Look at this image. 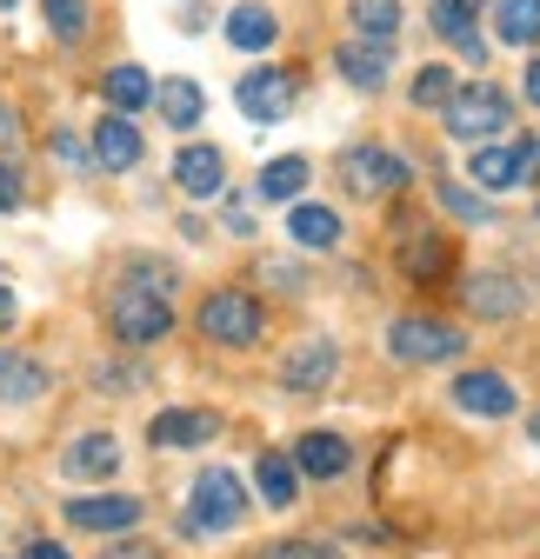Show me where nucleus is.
Masks as SVG:
<instances>
[{
  "instance_id": "f257e3e1",
  "label": "nucleus",
  "mask_w": 540,
  "mask_h": 559,
  "mask_svg": "<svg viewBox=\"0 0 540 559\" xmlns=\"http://www.w3.org/2000/svg\"><path fill=\"white\" fill-rule=\"evenodd\" d=\"M247 479L234 466H200L193 486H187V507L174 520L180 539H221V533H240L247 526Z\"/></svg>"
},
{
  "instance_id": "f03ea898",
  "label": "nucleus",
  "mask_w": 540,
  "mask_h": 559,
  "mask_svg": "<svg viewBox=\"0 0 540 559\" xmlns=\"http://www.w3.org/2000/svg\"><path fill=\"white\" fill-rule=\"evenodd\" d=\"M193 333L208 346H227V354H247L267 340V307L254 287H208L193 307Z\"/></svg>"
},
{
  "instance_id": "7ed1b4c3",
  "label": "nucleus",
  "mask_w": 540,
  "mask_h": 559,
  "mask_svg": "<svg viewBox=\"0 0 540 559\" xmlns=\"http://www.w3.org/2000/svg\"><path fill=\"white\" fill-rule=\"evenodd\" d=\"M174 326H180L174 300L141 294V287H127V280H114V287H107V333H114L120 354H148V346H161Z\"/></svg>"
},
{
  "instance_id": "20e7f679",
  "label": "nucleus",
  "mask_w": 540,
  "mask_h": 559,
  "mask_svg": "<svg viewBox=\"0 0 540 559\" xmlns=\"http://www.w3.org/2000/svg\"><path fill=\"white\" fill-rule=\"evenodd\" d=\"M447 120V140H460V147H488V140H501L514 127V94L501 81H460V94L441 107Z\"/></svg>"
},
{
  "instance_id": "39448f33",
  "label": "nucleus",
  "mask_w": 540,
  "mask_h": 559,
  "mask_svg": "<svg viewBox=\"0 0 540 559\" xmlns=\"http://www.w3.org/2000/svg\"><path fill=\"white\" fill-rule=\"evenodd\" d=\"M333 174L354 200H394L400 187H414V160L394 154L387 140H348L341 154H333Z\"/></svg>"
},
{
  "instance_id": "423d86ee",
  "label": "nucleus",
  "mask_w": 540,
  "mask_h": 559,
  "mask_svg": "<svg viewBox=\"0 0 540 559\" xmlns=\"http://www.w3.org/2000/svg\"><path fill=\"white\" fill-rule=\"evenodd\" d=\"M540 180V133H507L467 154V187L481 193H520Z\"/></svg>"
},
{
  "instance_id": "0eeeda50",
  "label": "nucleus",
  "mask_w": 540,
  "mask_h": 559,
  "mask_svg": "<svg viewBox=\"0 0 540 559\" xmlns=\"http://www.w3.org/2000/svg\"><path fill=\"white\" fill-rule=\"evenodd\" d=\"M387 354L400 367H447L467 354V333L434 313H400V320H387Z\"/></svg>"
},
{
  "instance_id": "6e6552de",
  "label": "nucleus",
  "mask_w": 540,
  "mask_h": 559,
  "mask_svg": "<svg viewBox=\"0 0 540 559\" xmlns=\"http://www.w3.org/2000/svg\"><path fill=\"white\" fill-rule=\"evenodd\" d=\"M294 100H301V74H294V67H274V60H254L247 74L234 81V107L254 127H281L294 114Z\"/></svg>"
},
{
  "instance_id": "1a4fd4ad",
  "label": "nucleus",
  "mask_w": 540,
  "mask_h": 559,
  "mask_svg": "<svg viewBox=\"0 0 540 559\" xmlns=\"http://www.w3.org/2000/svg\"><path fill=\"white\" fill-rule=\"evenodd\" d=\"M333 380H341V346H333L327 333L294 340L287 354H281V367H274V386H281L287 400H320Z\"/></svg>"
},
{
  "instance_id": "9d476101",
  "label": "nucleus",
  "mask_w": 540,
  "mask_h": 559,
  "mask_svg": "<svg viewBox=\"0 0 540 559\" xmlns=\"http://www.w3.org/2000/svg\"><path fill=\"white\" fill-rule=\"evenodd\" d=\"M60 520L74 526V533H101V539H120L148 520V500L141 493H74V500H60Z\"/></svg>"
},
{
  "instance_id": "9b49d317",
  "label": "nucleus",
  "mask_w": 540,
  "mask_h": 559,
  "mask_svg": "<svg viewBox=\"0 0 540 559\" xmlns=\"http://www.w3.org/2000/svg\"><path fill=\"white\" fill-rule=\"evenodd\" d=\"M227 433V419L214 406H161L148 419V447L154 453H200V447H214Z\"/></svg>"
},
{
  "instance_id": "f8f14e48",
  "label": "nucleus",
  "mask_w": 540,
  "mask_h": 559,
  "mask_svg": "<svg viewBox=\"0 0 540 559\" xmlns=\"http://www.w3.org/2000/svg\"><path fill=\"white\" fill-rule=\"evenodd\" d=\"M167 180H174V193L180 200H221L227 193V154L214 147V140H180L174 147V160H167Z\"/></svg>"
},
{
  "instance_id": "ddd939ff",
  "label": "nucleus",
  "mask_w": 540,
  "mask_h": 559,
  "mask_svg": "<svg viewBox=\"0 0 540 559\" xmlns=\"http://www.w3.org/2000/svg\"><path fill=\"white\" fill-rule=\"evenodd\" d=\"M460 307L474 313V320H488V326H507V320L527 313V287H520L507 266H481V273L460 280Z\"/></svg>"
},
{
  "instance_id": "4468645a",
  "label": "nucleus",
  "mask_w": 540,
  "mask_h": 559,
  "mask_svg": "<svg viewBox=\"0 0 540 559\" xmlns=\"http://www.w3.org/2000/svg\"><path fill=\"white\" fill-rule=\"evenodd\" d=\"M120 466H127V447L114 433H74L60 447V479H74V486H107L120 479Z\"/></svg>"
},
{
  "instance_id": "2eb2a0df",
  "label": "nucleus",
  "mask_w": 540,
  "mask_h": 559,
  "mask_svg": "<svg viewBox=\"0 0 540 559\" xmlns=\"http://www.w3.org/2000/svg\"><path fill=\"white\" fill-rule=\"evenodd\" d=\"M87 147H94L101 174H133L148 160V133H141V120H127V114H101L87 127Z\"/></svg>"
},
{
  "instance_id": "dca6fc26",
  "label": "nucleus",
  "mask_w": 540,
  "mask_h": 559,
  "mask_svg": "<svg viewBox=\"0 0 540 559\" xmlns=\"http://www.w3.org/2000/svg\"><path fill=\"white\" fill-rule=\"evenodd\" d=\"M447 400L467 413V419H507L514 406H520V393H514V380L507 373H454V386H447Z\"/></svg>"
},
{
  "instance_id": "f3484780",
  "label": "nucleus",
  "mask_w": 540,
  "mask_h": 559,
  "mask_svg": "<svg viewBox=\"0 0 540 559\" xmlns=\"http://www.w3.org/2000/svg\"><path fill=\"white\" fill-rule=\"evenodd\" d=\"M287 460H294L301 479H341V473L354 466V440L333 433V427H314V433H301V440L287 447Z\"/></svg>"
},
{
  "instance_id": "a211bd4d",
  "label": "nucleus",
  "mask_w": 540,
  "mask_h": 559,
  "mask_svg": "<svg viewBox=\"0 0 540 559\" xmlns=\"http://www.w3.org/2000/svg\"><path fill=\"white\" fill-rule=\"evenodd\" d=\"M221 34H227L234 53H274L281 47V14L267 8V0H234L221 14Z\"/></svg>"
},
{
  "instance_id": "6ab92c4d",
  "label": "nucleus",
  "mask_w": 540,
  "mask_h": 559,
  "mask_svg": "<svg viewBox=\"0 0 540 559\" xmlns=\"http://www.w3.org/2000/svg\"><path fill=\"white\" fill-rule=\"evenodd\" d=\"M287 240H294V253H333L348 240V221L333 214L327 200H294L287 206Z\"/></svg>"
},
{
  "instance_id": "aec40b11",
  "label": "nucleus",
  "mask_w": 540,
  "mask_h": 559,
  "mask_svg": "<svg viewBox=\"0 0 540 559\" xmlns=\"http://www.w3.org/2000/svg\"><path fill=\"white\" fill-rule=\"evenodd\" d=\"M333 74H341L354 94H380L387 87V74H394V47H374V40H341L333 47Z\"/></svg>"
},
{
  "instance_id": "412c9836",
  "label": "nucleus",
  "mask_w": 540,
  "mask_h": 559,
  "mask_svg": "<svg viewBox=\"0 0 540 559\" xmlns=\"http://www.w3.org/2000/svg\"><path fill=\"white\" fill-rule=\"evenodd\" d=\"M154 74L141 60H114L107 74H101V100H107V114H127V120H141L148 107H154Z\"/></svg>"
},
{
  "instance_id": "4be33fe9",
  "label": "nucleus",
  "mask_w": 540,
  "mask_h": 559,
  "mask_svg": "<svg viewBox=\"0 0 540 559\" xmlns=\"http://www.w3.org/2000/svg\"><path fill=\"white\" fill-rule=\"evenodd\" d=\"M454 260H460V240H447V234L400 240V273H408L414 287H441V280H454Z\"/></svg>"
},
{
  "instance_id": "5701e85b",
  "label": "nucleus",
  "mask_w": 540,
  "mask_h": 559,
  "mask_svg": "<svg viewBox=\"0 0 540 559\" xmlns=\"http://www.w3.org/2000/svg\"><path fill=\"white\" fill-rule=\"evenodd\" d=\"M307 180H314V160L307 154H274V160L254 174V200L260 206H294V200H307Z\"/></svg>"
},
{
  "instance_id": "b1692460",
  "label": "nucleus",
  "mask_w": 540,
  "mask_h": 559,
  "mask_svg": "<svg viewBox=\"0 0 540 559\" xmlns=\"http://www.w3.org/2000/svg\"><path fill=\"white\" fill-rule=\"evenodd\" d=\"M488 27H494V47L540 53V0H488Z\"/></svg>"
},
{
  "instance_id": "393cba45",
  "label": "nucleus",
  "mask_w": 540,
  "mask_h": 559,
  "mask_svg": "<svg viewBox=\"0 0 540 559\" xmlns=\"http://www.w3.org/2000/svg\"><path fill=\"white\" fill-rule=\"evenodd\" d=\"M47 386H54V373L34 354L0 346V406H34V400H47Z\"/></svg>"
},
{
  "instance_id": "a878e982",
  "label": "nucleus",
  "mask_w": 540,
  "mask_h": 559,
  "mask_svg": "<svg viewBox=\"0 0 540 559\" xmlns=\"http://www.w3.org/2000/svg\"><path fill=\"white\" fill-rule=\"evenodd\" d=\"M154 107H161V120H167L174 133H200V120H208V94H200L193 74H167V81L154 87Z\"/></svg>"
},
{
  "instance_id": "bb28decb",
  "label": "nucleus",
  "mask_w": 540,
  "mask_h": 559,
  "mask_svg": "<svg viewBox=\"0 0 540 559\" xmlns=\"http://www.w3.org/2000/svg\"><path fill=\"white\" fill-rule=\"evenodd\" d=\"M114 280H127V287H141V294H161V300H174V294H180V260L133 247V253H120V273H114Z\"/></svg>"
},
{
  "instance_id": "cd10ccee",
  "label": "nucleus",
  "mask_w": 540,
  "mask_h": 559,
  "mask_svg": "<svg viewBox=\"0 0 540 559\" xmlns=\"http://www.w3.org/2000/svg\"><path fill=\"white\" fill-rule=\"evenodd\" d=\"M400 27H408V14H400V0H348V34H354V40L400 47Z\"/></svg>"
},
{
  "instance_id": "c85d7f7f",
  "label": "nucleus",
  "mask_w": 540,
  "mask_h": 559,
  "mask_svg": "<svg viewBox=\"0 0 540 559\" xmlns=\"http://www.w3.org/2000/svg\"><path fill=\"white\" fill-rule=\"evenodd\" d=\"M254 486H260V507H274V513H287L301 500V473H294L287 453H260L254 460Z\"/></svg>"
},
{
  "instance_id": "c756f323",
  "label": "nucleus",
  "mask_w": 540,
  "mask_h": 559,
  "mask_svg": "<svg viewBox=\"0 0 540 559\" xmlns=\"http://www.w3.org/2000/svg\"><path fill=\"white\" fill-rule=\"evenodd\" d=\"M481 8L488 0H427V27L447 40V47H467V40H481Z\"/></svg>"
},
{
  "instance_id": "7c9ffc66",
  "label": "nucleus",
  "mask_w": 540,
  "mask_h": 559,
  "mask_svg": "<svg viewBox=\"0 0 540 559\" xmlns=\"http://www.w3.org/2000/svg\"><path fill=\"white\" fill-rule=\"evenodd\" d=\"M40 21L60 47H87L94 34V0H40Z\"/></svg>"
},
{
  "instance_id": "2f4dec72",
  "label": "nucleus",
  "mask_w": 540,
  "mask_h": 559,
  "mask_svg": "<svg viewBox=\"0 0 540 559\" xmlns=\"http://www.w3.org/2000/svg\"><path fill=\"white\" fill-rule=\"evenodd\" d=\"M454 94H460V74H454L447 60H427V67H414V81H408V107H421V114H441Z\"/></svg>"
},
{
  "instance_id": "473e14b6",
  "label": "nucleus",
  "mask_w": 540,
  "mask_h": 559,
  "mask_svg": "<svg viewBox=\"0 0 540 559\" xmlns=\"http://www.w3.org/2000/svg\"><path fill=\"white\" fill-rule=\"evenodd\" d=\"M434 200H441V214H454L460 227H494V200H488L481 187H460V180H441V187H434Z\"/></svg>"
},
{
  "instance_id": "72a5a7b5",
  "label": "nucleus",
  "mask_w": 540,
  "mask_h": 559,
  "mask_svg": "<svg viewBox=\"0 0 540 559\" xmlns=\"http://www.w3.org/2000/svg\"><path fill=\"white\" fill-rule=\"evenodd\" d=\"M47 154H54V167H67V174H101L81 127H54V133H47Z\"/></svg>"
},
{
  "instance_id": "f704fd0d",
  "label": "nucleus",
  "mask_w": 540,
  "mask_h": 559,
  "mask_svg": "<svg viewBox=\"0 0 540 559\" xmlns=\"http://www.w3.org/2000/svg\"><path fill=\"white\" fill-rule=\"evenodd\" d=\"M254 280H260V287H274V294H287V300H301V294H307V273H301L294 260H274V253L254 266Z\"/></svg>"
},
{
  "instance_id": "c9c22d12",
  "label": "nucleus",
  "mask_w": 540,
  "mask_h": 559,
  "mask_svg": "<svg viewBox=\"0 0 540 559\" xmlns=\"http://www.w3.org/2000/svg\"><path fill=\"white\" fill-rule=\"evenodd\" d=\"M21 206H27V174L14 154H0V214H21Z\"/></svg>"
},
{
  "instance_id": "e433bc0d",
  "label": "nucleus",
  "mask_w": 540,
  "mask_h": 559,
  "mask_svg": "<svg viewBox=\"0 0 540 559\" xmlns=\"http://www.w3.org/2000/svg\"><path fill=\"white\" fill-rule=\"evenodd\" d=\"M260 559H341V546H327V539H274V546H260Z\"/></svg>"
},
{
  "instance_id": "4c0bfd02",
  "label": "nucleus",
  "mask_w": 540,
  "mask_h": 559,
  "mask_svg": "<svg viewBox=\"0 0 540 559\" xmlns=\"http://www.w3.org/2000/svg\"><path fill=\"white\" fill-rule=\"evenodd\" d=\"M221 234H234V240H254V206H247L234 187L221 193Z\"/></svg>"
},
{
  "instance_id": "58836bf2",
  "label": "nucleus",
  "mask_w": 540,
  "mask_h": 559,
  "mask_svg": "<svg viewBox=\"0 0 540 559\" xmlns=\"http://www.w3.org/2000/svg\"><path fill=\"white\" fill-rule=\"evenodd\" d=\"M520 100L540 114V53H527V67H520Z\"/></svg>"
},
{
  "instance_id": "ea45409f",
  "label": "nucleus",
  "mask_w": 540,
  "mask_h": 559,
  "mask_svg": "<svg viewBox=\"0 0 540 559\" xmlns=\"http://www.w3.org/2000/svg\"><path fill=\"white\" fill-rule=\"evenodd\" d=\"M14 326H21V294L0 280V333H14Z\"/></svg>"
},
{
  "instance_id": "a19ab883",
  "label": "nucleus",
  "mask_w": 540,
  "mask_h": 559,
  "mask_svg": "<svg viewBox=\"0 0 540 559\" xmlns=\"http://www.w3.org/2000/svg\"><path fill=\"white\" fill-rule=\"evenodd\" d=\"M94 386H107V393H114V386H141V367H101Z\"/></svg>"
},
{
  "instance_id": "79ce46f5",
  "label": "nucleus",
  "mask_w": 540,
  "mask_h": 559,
  "mask_svg": "<svg viewBox=\"0 0 540 559\" xmlns=\"http://www.w3.org/2000/svg\"><path fill=\"white\" fill-rule=\"evenodd\" d=\"M101 559H161V546H148V539H120V546H107Z\"/></svg>"
},
{
  "instance_id": "37998d69",
  "label": "nucleus",
  "mask_w": 540,
  "mask_h": 559,
  "mask_svg": "<svg viewBox=\"0 0 540 559\" xmlns=\"http://www.w3.org/2000/svg\"><path fill=\"white\" fill-rule=\"evenodd\" d=\"M14 559H74V552H67L60 539H27V546H21Z\"/></svg>"
},
{
  "instance_id": "c03bdc74",
  "label": "nucleus",
  "mask_w": 540,
  "mask_h": 559,
  "mask_svg": "<svg viewBox=\"0 0 540 559\" xmlns=\"http://www.w3.org/2000/svg\"><path fill=\"white\" fill-rule=\"evenodd\" d=\"M208 21H214L208 8H187V14H180V34H208Z\"/></svg>"
},
{
  "instance_id": "a18cd8bd",
  "label": "nucleus",
  "mask_w": 540,
  "mask_h": 559,
  "mask_svg": "<svg viewBox=\"0 0 540 559\" xmlns=\"http://www.w3.org/2000/svg\"><path fill=\"white\" fill-rule=\"evenodd\" d=\"M180 240H193V247H208V227H200L193 214H180Z\"/></svg>"
},
{
  "instance_id": "49530a36",
  "label": "nucleus",
  "mask_w": 540,
  "mask_h": 559,
  "mask_svg": "<svg viewBox=\"0 0 540 559\" xmlns=\"http://www.w3.org/2000/svg\"><path fill=\"white\" fill-rule=\"evenodd\" d=\"M527 440H533V453H540V406L527 413Z\"/></svg>"
},
{
  "instance_id": "de8ad7c7",
  "label": "nucleus",
  "mask_w": 540,
  "mask_h": 559,
  "mask_svg": "<svg viewBox=\"0 0 540 559\" xmlns=\"http://www.w3.org/2000/svg\"><path fill=\"white\" fill-rule=\"evenodd\" d=\"M14 8H21V0H0V14H14Z\"/></svg>"
},
{
  "instance_id": "09e8293b",
  "label": "nucleus",
  "mask_w": 540,
  "mask_h": 559,
  "mask_svg": "<svg viewBox=\"0 0 540 559\" xmlns=\"http://www.w3.org/2000/svg\"><path fill=\"white\" fill-rule=\"evenodd\" d=\"M8 559H14V552H8Z\"/></svg>"
}]
</instances>
